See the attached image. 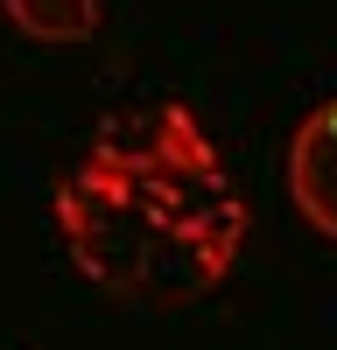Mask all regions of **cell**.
Segmentation results:
<instances>
[{
    "label": "cell",
    "instance_id": "6da1fadb",
    "mask_svg": "<svg viewBox=\"0 0 337 350\" xmlns=\"http://www.w3.org/2000/svg\"><path fill=\"white\" fill-rule=\"evenodd\" d=\"M56 239L71 267L134 308H197L246 245V196L183 98L112 112L56 183Z\"/></svg>",
    "mask_w": 337,
    "mask_h": 350
},
{
    "label": "cell",
    "instance_id": "7a4b0ae2",
    "mask_svg": "<svg viewBox=\"0 0 337 350\" xmlns=\"http://www.w3.org/2000/svg\"><path fill=\"white\" fill-rule=\"evenodd\" d=\"M288 196L302 224L337 245V98H323L288 140Z\"/></svg>",
    "mask_w": 337,
    "mask_h": 350
},
{
    "label": "cell",
    "instance_id": "3957f363",
    "mask_svg": "<svg viewBox=\"0 0 337 350\" xmlns=\"http://www.w3.org/2000/svg\"><path fill=\"white\" fill-rule=\"evenodd\" d=\"M28 42H92L99 36V0H0Z\"/></svg>",
    "mask_w": 337,
    "mask_h": 350
}]
</instances>
